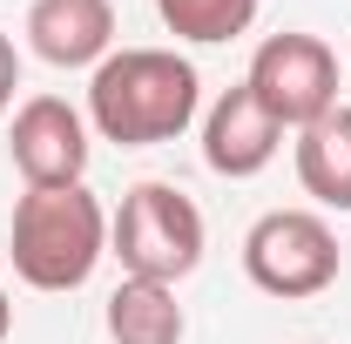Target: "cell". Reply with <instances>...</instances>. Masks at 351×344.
Returning <instances> with one entry per match:
<instances>
[{
	"label": "cell",
	"mask_w": 351,
	"mask_h": 344,
	"mask_svg": "<svg viewBox=\"0 0 351 344\" xmlns=\"http://www.w3.org/2000/svg\"><path fill=\"white\" fill-rule=\"evenodd\" d=\"M203 75L176 47H115L88 75V129L115 149H156L196 122Z\"/></svg>",
	"instance_id": "cell-1"
},
{
	"label": "cell",
	"mask_w": 351,
	"mask_h": 344,
	"mask_svg": "<svg viewBox=\"0 0 351 344\" xmlns=\"http://www.w3.org/2000/svg\"><path fill=\"white\" fill-rule=\"evenodd\" d=\"M7 257H14V277L27 291H82L95 277V263L108 257V210L88 182H68V189H27L14 203V223H7Z\"/></svg>",
	"instance_id": "cell-2"
},
{
	"label": "cell",
	"mask_w": 351,
	"mask_h": 344,
	"mask_svg": "<svg viewBox=\"0 0 351 344\" xmlns=\"http://www.w3.org/2000/svg\"><path fill=\"white\" fill-rule=\"evenodd\" d=\"M203 210L176 189V182H135L122 210L108 216V257L122 263V277H149V284H182L203 263Z\"/></svg>",
	"instance_id": "cell-3"
},
{
	"label": "cell",
	"mask_w": 351,
	"mask_h": 344,
	"mask_svg": "<svg viewBox=\"0 0 351 344\" xmlns=\"http://www.w3.org/2000/svg\"><path fill=\"white\" fill-rule=\"evenodd\" d=\"M345 270V250H338V230L317 210H263L250 230H243V277L257 284L263 297H324Z\"/></svg>",
	"instance_id": "cell-4"
},
{
	"label": "cell",
	"mask_w": 351,
	"mask_h": 344,
	"mask_svg": "<svg viewBox=\"0 0 351 344\" xmlns=\"http://www.w3.org/2000/svg\"><path fill=\"white\" fill-rule=\"evenodd\" d=\"M243 88L263 101V115H270L277 129L298 135V129H311L317 115L338 108V54L317 41V34L284 27V34H270V41L250 54Z\"/></svg>",
	"instance_id": "cell-5"
},
{
	"label": "cell",
	"mask_w": 351,
	"mask_h": 344,
	"mask_svg": "<svg viewBox=\"0 0 351 344\" xmlns=\"http://www.w3.org/2000/svg\"><path fill=\"white\" fill-rule=\"evenodd\" d=\"M7 156H14V169L27 175V189H68V182L88 175V156H95L88 115L68 108L61 95H34V101L14 108Z\"/></svg>",
	"instance_id": "cell-6"
},
{
	"label": "cell",
	"mask_w": 351,
	"mask_h": 344,
	"mask_svg": "<svg viewBox=\"0 0 351 344\" xmlns=\"http://www.w3.org/2000/svg\"><path fill=\"white\" fill-rule=\"evenodd\" d=\"M277 149H284V129L263 115V101L250 88H223L217 101H210V115H203V162L230 182H250L277 162Z\"/></svg>",
	"instance_id": "cell-7"
},
{
	"label": "cell",
	"mask_w": 351,
	"mask_h": 344,
	"mask_svg": "<svg viewBox=\"0 0 351 344\" xmlns=\"http://www.w3.org/2000/svg\"><path fill=\"white\" fill-rule=\"evenodd\" d=\"M27 47L47 68H101L115 54V0H34Z\"/></svg>",
	"instance_id": "cell-8"
},
{
	"label": "cell",
	"mask_w": 351,
	"mask_h": 344,
	"mask_svg": "<svg viewBox=\"0 0 351 344\" xmlns=\"http://www.w3.org/2000/svg\"><path fill=\"white\" fill-rule=\"evenodd\" d=\"M298 182L311 203L324 210H351V108L338 101L331 115H317L298 129Z\"/></svg>",
	"instance_id": "cell-9"
},
{
	"label": "cell",
	"mask_w": 351,
	"mask_h": 344,
	"mask_svg": "<svg viewBox=\"0 0 351 344\" xmlns=\"http://www.w3.org/2000/svg\"><path fill=\"white\" fill-rule=\"evenodd\" d=\"M101 324H108L115 344H182V331H189V317L176 304V284H149V277H122Z\"/></svg>",
	"instance_id": "cell-10"
},
{
	"label": "cell",
	"mask_w": 351,
	"mask_h": 344,
	"mask_svg": "<svg viewBox=\"0 0 351 344\" xmlns=\"http://www.w3.org/2000/svg\"><path fill=\"white\" fill-rule=\"evenodd\" d=\"M162 27L176 41H196V47H223L237 34H250L257 21V0H156Z\"/></svg>",
	"instance_id": "cell-11"
},
{
	"label": "cell",
	"mask_w": 351,
	"mask_h": 344,
	"mask_svg": "<svg viewBox=\"0 0 351 344\" xmlns=\"http://www.w3.org/2000/svg\"><path fill=\"white\" fill-rule=\"evenodd\" d=\"M14 88H21V54H14V41L0 34V115L14 108Z\"/></svg>",
	"instance_id": "cell-12"
},
{
	"label": "cell",
	"mask_w": 351,
	"mask_h": 344,
	"mask_svg": "<svg viewBox=\"0 0 351 344\" xmlns=\"http://www.w3.org/2000/svg\"><path fill=\"white\" fill-rule=\"evenodd\" d=\"M7 331H14V304H7V284H0V344H7Z\"/></svg>",
	"instance_id": "cell-13"
}]
</instances>
